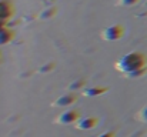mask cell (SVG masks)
<instances>
[{"label":"cell","mask_w":147,"mask_h":137,"mask_svg":"<svg viewBox=\"0 0 147 137\" xmlns=\"http://www.w3.org/2000/svg\"><path fill=\"white\" fill-rule=\"evenodd\" d=\"M116 67L117 70L127 73V76L136 77L137 76L136 72L143 73L146 70V57L140 53H129L117 61Z\"/></svg>","instance_id":"6da1fadb"},{"label":"cell","mask_w":147,"mask_h":137,"mask_svg":"<svg viewBox=\"0 0 147 137\" xmlns=\"http://www.w3.org/2000/svg\"><path fill=\"white\" fill-rule=\"evenodd\" d=\"M121 36H123V27H120V26H111L103 32V37L106 40H117Z\"/></svg>","instance_id":"7a4b0ae2"},{"label":"cell","mask_w":147,"mask_h":137,"mask_svg":"<svg viewBox=\"0 0 147 137\" xmlns=\"http://www.w3.org/2000/svg\"><path fill=\"white\" fill-rule=\"evenodd\" d=\"M96 124H97V120H96L94 117H83V119H80L79 121L76 120V126H77L79 129H83V130L93 129Z\"/></svg>","instance_id":"3957f363"},{"label":"cell","mask_w":147,"mask_h":137,"mask_svg":"<svg viewBox=\"0 0 147 137\" xmlns=\"http://www.w3.org/2000/svg\"><path fill=\"white\" fill-rule=\"evenodd\" d=\"M79 114L76 111H66L63 114H60V117L57 119V123H61V124H69V123H74L77 120Z\"/></svg>","instance_id":"277c9868"},{"label":"cell","mask_w":147,"mask_h":137,"mask_svg":"<svg viewBox=\"0 0 147 137\" xmlns=\"http://www.w3.org/2000/svg\"><path fill=\"white\" fill-rule=\"evenodd\" d=\"M73 101H74V96L67 94V96H61L60 99H57L56 100V106H69Z\"/></svg>","instance_id":"5b68a950"},{"label":"cell","mask_w":147,"mask_h":137,"mask_svg":"<svg viewBox=\"0 0 147 137\" xmlns=\"http://www.w3.org/2000/svg\"><path fill=\"white\" fill-rule=\"evenodd\" d=\"M140 119L143 121H147V107H144L142 111H140Z\"/></svg>","instance_id":"8992f818"},{"label":"cell","mask_w":147,"mask_h":137,"mask_svg":"<svg viewBox=\"0 0 147 137\" xmlns=\"http://www.w3.org/2000/svg\"><path fill=\"white\" fill-rule=\"evenodd\" d=\"M137 0H121V3L123 4H133V3H136Z\"/></svg>","instance_id":"52a82bcc"}]
</instances>
